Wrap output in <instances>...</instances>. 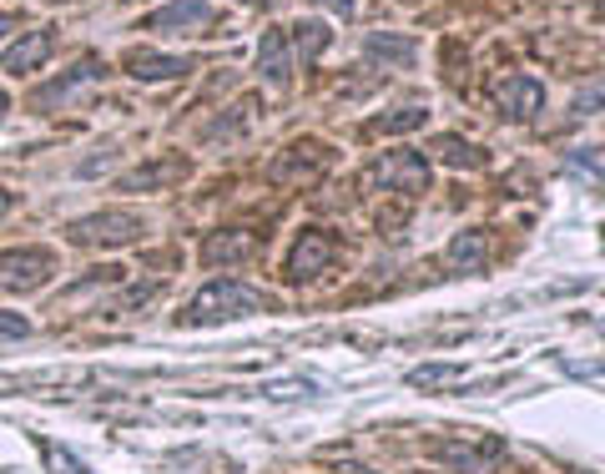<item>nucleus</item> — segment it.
<instances>
[{
    "label": "nucleus",
    "instance_id": "obj_1",
    "mask_svg": "<svg viewBox=\"0 0 605 474\" xmlns=\"http://www.w3.org/2000/svg\"><path fill=\"white\" fill-rule=\"evenodd\" d=\"M268 298L258 288H248V283H237V277H217V283H207V288L187 304L182 323H192V329H202V323H227V318H248L258 313Z\"/></svg>",
    "mask_w": 605,
    "mask_h": 474
},
{
    "label": "nucleus",
    "instance_id": "obj_2",
    "mask_svg": "<svg viewBox=\"0 0 605 474\" xmlns=\"http://www.w3.org/2000/svg\"><path fill=\"white\" fill-rule=\"evenodd\" d=\"M56 273V258L46 248H15L0 252V288L5 293H31Z\"/></svg>",
    "mask_w": 605,
    "mask_h": 474
},
{
    "label": "nucleus",
    "instance_id": "obj_3",
    "mask_svg": "<svg viewBox=\"0 0 605 474\" xmlns=\"http://www.w3.org/2000/svg\"><path fill=\"white\" fill-rule=\"evenodd\" d=\"M369 182H379L383 192H429V162L419 157V152H389V157L373 162Z\"/></svg>",
    "mask_w": 605,
    "mask_h": 474
},
{
    "label": "nucleus",
    "instance_id": "obj_4",
    "mask_svg": "<svg viewBox=\"0 0 605 474\" xmlns=\"http://www.w3.org/2000/svg\"><path fill=\"white\" fill-rule=\"evenodd\" d=\"M142 233H146V223L137 212H96V217L71 223V237H76V242H102V248L132 242V237H142Z\"/></svg>",
    "mask_w": 605,
    "mask_h": 474
},
{
    "label": "nucleus",
    "instance_id": "obj_5",
    "mask_svg": "<svg viewBox=\"0 0 605 474\" xmlns=\"http://www.w3.org/2000/svg\"><path fill=\"white\" fill-rule=\"evenodd\" d=\"M142 26L162 31V36H202V31L212 26V5L207 0H171V5L146 15Z\"/></svg>",
    "mask_w": 605,
    "mask_h": 474
},
{
    "label": "nucleus",
    "instance_id": "obj_6",
    "mask_svg": "<svg viewBox=\"0 0 605 474\" xmlns=\"http://www.w3.org/2000/svg\"><path fill=\"white\" fill-rule=\"evenodd\" d=\"M435 454L444 464H454L460 474H489L495 464L505 460V445H500V439H479V445H474V439H444Z\"/></svg>",
    "mask_w": 605,
    "mask_h": 474
},
{
    "label": "nucleus",
    "instance_id": "obj_7",
    "mask_svg": "<svg viewBox=\"0 0 605 474\" xmlns=\"http://www.w3.org/2000/svg\"><path fill=\"white\" fill-rule=\"evenodd\" d=\"M323 167H329V146L323 142H293L288 152L268 167V177H273V182H313Z\"/></svg>",
    "mask_w": 605,
    "mask_h": 474
},
{
    "label": "nucleus",
    "instance_id": "obj_8",
    "mask_svg": "<svg viewBox=\"0 0 605 474\" xmlns=\"http://www.w3.org/2000/svg\"><path fill=\"white\" fill-rule=\"evenodd\" d=\"M102 56H81L76 67L67 71V76H56L51 86H40L36 96H31V106H36V111H46V106H61V102H71V96L81 92V86H92V81H102Z\"/></svg>",
    "mask_w": 605,
    "mask_h": 474
},
{
    "label": "nucleus",
    "instance_id": "obj_9",
    "mask_svg": "<svg viewBox=\"0 0 605 474\" xmlns=\"http://www.w3.org/2000/svg\"><path fill=\"white\" fill-rule=\"evenodd\" d=\"M333 252H339V242H333L329 233H318V227H308V233L298 237V248H293V258H288V277H293V283H302V277H318L323 268L333 263Z\"/></svg>",
    "mask_w": 605,
    "mask_h": 474
},
{
    "label": "nucleus",
    "instance_id": "obj_10",
    "mask_svg": "<svg viewBox=\"0 0 605 474\" xmlns=\"http://www.w3.org/2000/svg\"><path fill=\"white\" fill-rule=\"evenodd\" d=\"M177 177H187V162L182 157H157V162H146V167H137V171H121L117 192H162V187H171Z\"/></svg>",
    "mask_w": 605,
    "mask_h": 474
},
{
    "label": "nucleus",
    "instance_id": "obj_11",
    "mask_svg": "<svg viewBox=\"0 0 605 474\" xmlns=\"http://www.w3.org/2000/svg\"><path fill=\"white\" fill-rule=\"evenodd\" d=\"M364 56H369L373 67H383V71H408V67H414V56H419V46H414V36L379 31V36L364 40Z\"/></svg>",
    "mask_w": 605,
    "mask_h": 474
},
{
    "label": "nucleus",
    "instance_id": "obj_12",
    "mask_svg": "<svg viewBox=\"0 0 605 474\" xmlns=\"http://www.w3.org/2000/svg\"><path fill=\"white\" fill-rule=\"evenodd\" d=\"M258 71H263V76H268V86H277V92H283V86L293 81L288 36H283L277 26H268V31H263V40H258Z\"/></svg>",
    "mask_w": 605,
    "mask_h": 474
},
{
    "label": "nucleus",
    "instance_id": "obj_13",
    "mask_svg": "<svg viewBox=\"0 0 605 474\" xmlns=\"http://www.w3.org/2000/svg\"><path fill=\"white\" fill-rule=\"evenodd\" d=\"M248 258H258V237L252 233H212L207 242H202V263H223V268H233V263H248Z\"/></svg>",
    "mask_w": 605,
    "mask_h": 474
},
{
    "label": "nucleus",
    "instance_id": "obj_14",
    "mask_svg": "<svg viewBox=\"0 0 605 474\" xmlns=\"http://www.w3.org/2000/svg\"><path fill=\"white\" fill-rule=\"evenodd\" d=\"M51 51H56V36H51V31H31L21 46H11V51H5L0 71H5V76H31V71H36Z\"/></svg>",
    "mask_w": 605,
    "mask_h": 474
},
{
    "label": "nucleus",
    "instance_id": "obj_15",
    "mask_svg": "<svg viewBox=\"0 0 605 474\" xmlns=\"http://www.w3.org/2000/svg\"><path fill=\"white\" fill-rule=\"evenodd\" d=\"M539 106H545V86H539L535 76H514V81H505V86H500V111L510 121L535 117Z\"/></svg>",
    "mask_w": 605,
    "mask_h": 474
},
{
    "label": "nucleus",
    "instance_id": "obj_16",
    "mask_svg": "<svg viewBox=\"0 0 605 474\" xmlns=\"http://www.w3.org/2000/svg\"><path fill=\"white\" fill-rule=\"evenodd\" d=\"M127 71L137 81H171V76H187L192 61L187 56H157V51H132L127 56Z\"/></svg>",
    "mask_w": 605,
    "mask_h": 474
},
{
    "label": "nucleus",
    "instance_id": "obj_17",
    "mask_svg": "<svg viewBox=\"0 0 605 474\" xmlns=\"http://www.w3.org/2000/svg\"><path fill=\"white\" fill-rule=\"evenodd\" d=\"M329 40H333V31L323 26V21H298V26H293V46H298L302 61L323 56V51H329Z\"/></svg>",
    "mask_w": 605,
    "mask_h": 474
},
{
    "label": "nucleus",
    "instance_id": "obj_18",
    "mask_svg": "<svg viewBox=\"0 0 605 474\" xmlns=\"http://www.w3.org/2000/svg\"><path fill=\"white\" fill-rule=\"evenodd\" d=\"M435 152H439V162H449V167H485V152L474 142H460V137H435Z\"/></svg>",
    "mask_w": 605,
    "mask_h": 474
},
{
    "label": "nucleus",
    "instance_id": "obj_19",
    "mask_svg": "<svg viewBox=\"0 0 605 474\" xmlns=\"http://www.w3.org/2000/svg\"><path fill=\"white\" fill-rule=\"evenodd\" d=\"M485 233H460L454 242H449V263H460V268H470V273H479L485 268Z\"/></svg>",
    "mask_w": 605,
    "mask_h": 474
},
{
    "label": "nucleus",
    "instance_id": "obj_20",
    "mask_svg": "<svg viewBox=\"0 0 605 474\" xmlns=\"http://www.w3.org/2000/svg\"><path fill=\"white\" fill-rule=\"evenodd\" d=\"M424 106H399L394 117H379L373 121V132H383V137H399V132H414V127H424Z\"/></svg>",
    "mask_w": 605,
    "mask_h": 474
},
{
    "label": "nucleus",
    "instance_id": "obj_21",
    "mask_svg": "<svg viewBox=\"0 0 605 474\" xmlns=\"http://www.w3.org/2000/svg\"><path fill=\"white\" fill-rule=\"evenodd\" d=\"M460 364H424V369L408 374V383H419V389H435V383H449V379H460Z\"/></svg>",
    "mask_w": 605,
    "mask_h": 474
},
{
    "label": "nucleus",
    "instance_id": "obj_22",
    "mask_svg": "<svg viewBox=\"0 0 605 474\" xmlns=\"http://www.w3.org/2000/svg\"><path fill=\"white\" fill-rule=\"evenodd\" d=\"M601 102H605V76L595 81V86H585V92L576 96V117H591V111H595Z\"/></svg>",
    "mask_w": 605,
    "mask_h": 474
},
{
    "label": "nucleus",
    "instance_id": "obj_23",
    "mask_svg": "<svg viewBox=\"0 0 605 474\" xmlns=\"http://www.w3.org/2000/svg\"><path fill=\"white\" fill-rule=\"evenodd\" d=\"M26 333H31V323L21 313H0V343H5V339H26Z\"/></svg>",
    "mask_w": 605,
    "mask_h": 474
},
{
    "label": "nucleus",
    "instance_id": "obj_24",
    "mask_svg": "<svg viewBox=\"0 0 605 474\" xmlns=\"http://www.w3.org/2000/svg\"><path fill=\"white\" fill-rule=\"evenodd\" d=\"M46 454H51L56 474H86V470H81V464H76V460H71V454H67V449H46Z\"/></svg>",
    "mask_w": 605,
    "mask_h": 474
},
{
    "label": "nucleus",
    "instance_id": "obj_25",
    "mask_svg": "<svg viewBox=\"0 0 605 474\" xmlns=\"http://www.w3.org/2000/svg\"><path fill=\"white\" fill-rule=\"evenodd\" d=\"M313 5H329V11H339V15H354L358 0H313Z\"/></svg>",
    "mask_w": 605,
    "mask_h": 474
},
{
    "label": "nucleus",
    "instance_id": "obj_26",
    "mask_svg": "<svg viewBox=\"0 0 605 474\" xmlns=\"http://www.w3.org/2000/svg\"><path fill=\"white\" fill-rule=\"evenodd\" d=\"M11 202H15V198L5 192V187H0V212H11Z\"/></svg>",
    "mask_w": 605,
    "mask_h": 474
},
{
    "label": "nucleus",
    "instance_id": "obj_27",
    "mask_svg": "<svg viewBox=\"0 0 605 474\" xmlns=\"http://www.w3.org/2000/svg\"><path fill=\"white\" fill-rule=\"evenodd\" d=\"M5 31H15V15H0V36H5Z\"/></svg>",
    "mask_w": 605,
    "mask_h": 474
},
{
    "label": "nucleus",
    "instance_id": "obj_28",
    "mask_svg": "<svg viewBox=\"0 0 605 474\" xmlns=\"http://www.w3.org/2000/svg\"><path fill=\"white\" fill-rule=\"evenodd\" d=\"M343 474H373V470H364V464H343Z\"/></svg>",
    "mask_w": 605,
    "mask_h": 474
},
{
    "label": "nucleus",
    "instance_id": "obj_29",
    "mask_svg": "<svg viewBox=\"0 0 605 474\" xmlns=\"http://www.w3.org/2000/svg\"><path fill=\"white\" fill-rule=\"evenodd\" d=\"M5 106H11V102H5V96H0V117H5Z\"/></svg>",
    "mask_w": 605,
    "mask_h": 474
},
{
    "label": "nucleus",
    "instance_id": "obj_30",
    "mask_svg": "<svg viewBox=\"0 0 605 474\" xmlns=\"http://www.w3.org/2000/svg\"><path fill=\"white\" fill-rule=\"evenodd\" d=\"M595 15H601V21H605V5H601V11H595Z\"/></svg>",
    "mask_w": 605,
    "mask_h": 474
}]
</instances>
